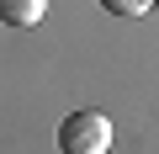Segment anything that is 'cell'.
Instances as JSON below:
<instances>
[{
    "label": "cell",
    "instance_id": "6da1fadb",
    "mask_svg": "<svg viewBox=\"0 0 159 154\" xmlns=\"http://www.w3.org/2000/svg\"><path fill=\"white\" fill-rule=\"evenodd\" d=\"M58 149L64 154H106L111 149V117L85 106V112H69L58 122Z\"/></svg>",
    "mask_w": 159,
    "mask_h": 154
},
{
    "label": "cell",
    "instance_id": "7a4b0ae2",
    "mask_svg": "<svg viewBox=\"0 0 159 154\" xmlns=\"http://www.w3.org/2000/svg\"><path fill=\"white\" fill-rule=\"evenodd\" d=\"M48 16V0H0V21L6 27H37Z\"/></svg>",
    "mask_w": 159,
    "mask_h": 154
},
{
    "label": "cell",
    "instance_id": "3957f363",
    "mask_svg": "<svg viewBox=\"0 0 159 154\" xmlns=\"http://www.w3.org/2000/svg\"><path fill=\"white\" fill-rule=\"evenodd\" d=\"M96 6H101V11H111V16H143L154 0H96Z\"/></svg>",
    "mask_w": 159,
    "mask_h": 154
}]
</instances>
